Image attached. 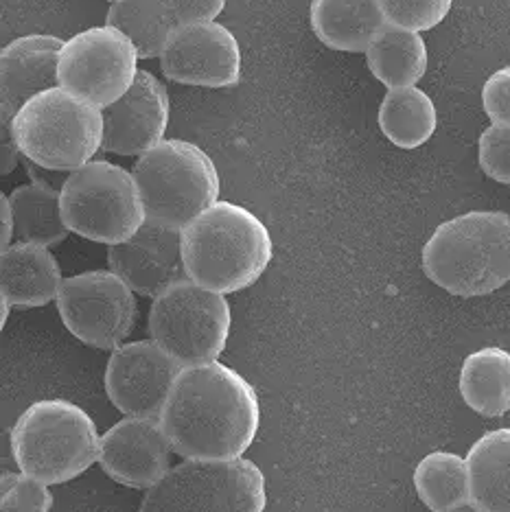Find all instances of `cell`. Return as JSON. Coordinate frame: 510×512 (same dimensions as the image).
Returning a JSON list of instances; mask_svg holds the SVG:
<instances>
[{
	"label": "cell",
	"mask_w": 510,
	"mask_h": 512,
	"mask_svg": "<svg viewBox=\"0 0 510 512\" xmlns=\"http://www.w3.org/2000/svg\"><path fill=\"white\" fill-rule=\"evenodd\" d=\"M64 42L46 33L16 38L0 53V114L3 123L29 99L60 86V53Z\"/></svg>",
	"instance_id": "e0dca14e"
},
{
	"label": "cell",
	"mask_w": 510,
	"mask_h": 512,
	"mask_svg": "<svg viewBox=\"0 0 510 512\" xmlns=\"http://www.w3.org/2000/svg\"><path fill=\"white\" fill-rule=\"evenodd\" d=\"M20 156H22V151L16 143L14 134H11L9 123H3V165H0L3 176H9V173L18 167Z\"/></svg>",
	"instance_id": "d6a6232c"
},
{
	"label": "cell",
	"mask_w": 510,
	"mask_h": 512,
	"mask_svg": "<svg viewBox=\"0 0 510 512\" xmlns=\"http://www.w3.org/2000/svg\"><path fill=\"white\" fill-rule=\"evenodd\" d=\"M9 442L18 469L49 486L88 471L101 449L95 421L66 399L31 403L11 427Z\"/></svg>",
	"instance_id": "277c9868"
},
{
	"label": "cell",
	"mask_w": 510,
	"mask_h": 512,
	"mask_svg": "<svg viewBox=\"0 0 510 512\" xmlns=\"http://www.w3.org/2000/svg\"><path fill=\"white\" fill-rule=\"evenodd\" d=\"M62 215L75 235L106 246L134 237L147 221L134 176L108 160H92L62 184Z\"/></svg>",
	"instance_id": "ba28073f"
},
{
	"label": "cell",
	"mask_w": 510,
	"mask_h": 512,
	"mask_svg": "<svg viewBox=\"0 0 510 512\" xmlns=\"http://www.w3.org/2000/svg\"><path fill=\"white\" fill-rule=\"evenodd\" d=\"M0 302H3V313H0V327H5V324H7V318H9L11 302H9V300H5L3 296H0Z\"/></svg>",
	"instance_id": "836d02e7"
},
{
	"label": "cell",
	"mask_w": 510,
	"mask_h": 512,
	"mask_svg": "<svg viewBox=\"0 0 510 512\" xmlns=\"http://www.w3.org/2000/svg\"><path fill=\"white\" fill-rule=\"evenodd\" d=\"M108 265L138 296L156 298L187 276L182 254V230L147 219L136 232L108 250Z\"/></svg>",
	"instance_id": "2e32d148"
},
{
	"label": "cell",
	"mask_w": 510,
	"mask_h": 512,
	"mask_svg": "<svg viewBox=\"0 0 510 512\" xmlns=\"http://www.w3.org/2000/svg\"><path fill=\"white\" fill-rule=\"evenodd\" d=\"M55 302L64 327L79 342L101 351L123 346L138 316L136 292L112 270L64 278Z\"/></svg>",
	"instance_id": "30bf717a"
},
{
	"label": "cell",
	"mask_w": 510,
	"mask_h": 512,
	"mask_svg": "<svg viewBox=\"0 0 510 512\" xmlns=\"http://www.w3.org/2000/svg\"><path fill=\"white\" fill-rule=\"evenodd\" d=\"M171 451L160 418L125 416L101 436L99 464L114 482L152 488L171 469Z\"/></svg>",
	"instance_id": "9a60e30c"
},
{
	"label": "cell",
	"mask_w": 510,
	"mask_h": 512,
	"mask_svg": "<svg viewBox=\"0 0 510 512\" xmlns=\"http://www.w3.org/2000/svg\"><path fill=\"white\" fill-rule=\"evenodd\" d=\"M265 475L252 460H184L147 488L138 512H263Z\"/></svg>",
	"instance_id": "52a82bcc"
},
{
	"label": "cell",
	"mask_w": 510,
	"mask_h": 512,
	"mask_svg": "<svg viewBox=\"0 0 510 512\" xmlns=\"http://www.w3.org/2000/svg\"><path fill=\"white\" fill-rule=\"evenodd\" d=\"M460 394L473 412L504 416L510 410V353L500 346L471 353L460 368Z\"/></svg>",
	"instance_id": "7402d4cb"
},
{
	"label": "cell",
	"mask_w": 510,
	"mask_h": 512,
	"mask_svg": "<svg viewBox=\"0 0 510 512\" xmlns=\"http://www.w3.org/2000/svg\"><path fill=\"white\" fill-rule=\"evenodd\" d=\"M0 226H3V237H0V248L7 250L16 237V219L14 206H11L9 195H0Z\"/></svg>",
	"instance_id": "1f68e13d"
},
{
	"label": "cell",
	"mask_w": 510,
	"mask_h": 512,
	"mask_svg": "<svg viewBox=\"0 0 510 512\" xmlns=\"http://www.w3.org/2000/svg\"><path fill=\"white\" fill-rule=\"evenodd\" d=\"M103 151L117 156H143L165 141L169 95L162 81L138 71L132 88L112 106L103 108Z\"/></svg>",
	"instance_id": "5bb4252c"
},
{
	"label": "cell",
	"mask_w": 510,
	"mask_h": 512,
	"mask_svg": "<svg viewBox=\"0 0 510 512\" xmlns=\"http://www.w3.org/2000/svg\"><path fill=\"white\" fill-rule=\"evenodd\" d=\"M445 512H484V510H480V508H478V506H475V504L467 502V504H462V506H456V508H451V510H445Z\"/></svg>",
	"instance_id": "e575fe53"
},
{
	"label": "cell",
	"mask_w": 510,
	"mask_h": 512,
	"mask_svg": "<svg viewBox=\"0 0 510 512\" xmlns=\"http://www.w3.org/2000/svg\"><path fill=\"white\" fill-rule=\"evenodd\" d=\"M11 134L36 167L71 173L103 147V112L62 86L29 99L9 123Z\"/></svg>",
	"instance_id": "5b68a950"
},
{
	"label": "cell",
	"mask_w": 510,
	"mask_h": 512,
	"mask_svg": "<svg viewBox=\"0 0 510 512\" xmlns=\"http://www.w3.org/2000/svg\"><path fill=\"white\" fill-rule=\"evenodd\" d=\"M386 22L410 31H430L449 14L454 0H379Z\"/></svg>",
	"instance_id": "83f0119b"
},
{
	"label": "cell",
	"mask_w": 510,
	"mask_h": 512,
	"mask_svg": "<svg viewBox=\"0 0 510 512\" xmlns=\"http://www.w3.org/2000/svg\"><path fill=\"white\" fill-rule=\"evenodd\" d=\"M187 276L217 294H235L259 281L274 256L270 230L233 202H215L182 228Z\"/></svg>",
	"instance_id": "7a4b0ae2"
},
{
	"label": "cell",
	"mask_w": 510,
	"mask_h": 512,
	"mask_svg": "<svg viewBox=\"0 0 510 512\" xmlns=\"http://www.w3.org/2000/svg\"><path fill=\"white\" fill-rule=\"evenodd\" d=\"M16 219V241L57 246L68 237V226L62 215V189L44 182L20 184L9 195Z\"/></svg>",
	"instance_id": "603a6c76"
},
{
	"label": "cell",
	"mask_w": 510,
	"mask_h": 512,
	"mask_svg": "<svg viewBox=\"0 0 510 512\" xmlns=\"http://www.w3.org/2000/svg\"><path fill=\"white\" fill-rule=\"evenodd\" d=\"M438 112L432 97L416 86L392 88L379 106V127L392 145L416 149L436 132Z\"/></svg>",
	"instance_id": "cb8c5ba5"
},
{
	"label": "cell",
	"mask_w": 510,
	"mask_h": 512,
	"mask_svg": "<svg viewBox=\"0 0 510 512\" xmlns=\"http://www.w3.org/2000/svg\"><path fill=\"white\" fill-rule=\"evenodd\" d=\"M366 62L370 73L388 90L416 86L427 71V46L419 31L386 22L368 46Z\"/></svg>",
	"instance_id": "44dd1931"
},
{
	"label": "cell",
	"mask_w": 510,
	"mask_h": 512,
	"mask_svg": "<svg viewBox=\"0 0 510 512\" xmlns=\"http://www.w3.org/2000/svg\"><path fill=\"white\" fill-rule=\"evenodd\" d=\"M482 106L493 123H510V66L484 81Z\"/></svg>",
	"instance_id": "f546056e"
},
{
	"label": "cell",
	"mask_w": 510,
	"mask_h": 512,
	"mask_svg": "<svg viewBox=\"0 0 510 512\" xmlns=\"http://www.w3.org/2000/svg\"><path fill=\"white\" fill-rule=\"evenodd\" d=\"M160 425L184 460L243 458L261 425L257 390L222 362L187 366L162 407Z\"/></svg>",
	"instance_id": "6da1fadb"
},
{
	"label": "cell",
	"mask_w": 510,
	"mask_h": 512,
	"mask_svg": "<svg viewBox=\"0 0 510 512\" xmlns=\"http://www.w3.org/2000/svg\"><path fill=\"white\" fill-rule=\"evenodd\" d=\"M169 7L178 25H195V22H215L226 7V0H169Z\"/></svg>",
	"instance_id": "4dcf8cb0"
},
{
	"label": "cell",
	"mask_w": 510,
	"mask_h": 512,
	"mask_svg": "<svg viewBox=\"0 0 510 512\" xmlns=\"http://www.w3.org/2000/svg\"><path fill=\"white\" fill-rule=\"evenodd\" d=\"M106 25L119 29L136 46L141 60L160 57L178 29L169 0H119L112 3Z\"/></svg>",
	"instance_id": "d4e9b609"
},
{
	"label": "cell",
	"mask_w": 510,
	"mask_h": 512,
	"mask_svg": "<svg viewBox=\"0 0 510 512\" xmlns=\"http://www.w3.org/2000/svg\"><path fill=\"white\" fill-rule=\"evenodd\" d=\"M138 60L136 46L119 29L90 27L64 42L60 86L103 110L132 88Z\"/></svg>",
	"instance_id": "8fae6325"
},
{
	"label": "cell",
	"mask_w": 510,
	"mask_h": 512,
	"mask_svg": "<svg viewBox=\"0 0 510 512\" xmlns=\"http://www.w3.org/2000/svg\"><path fill=\"white\" fill-rule=\"evenodd\" d=\"M171 81L197 88H230L241 79V46L219 22L178 25L160 55Z\"/></svg>",
	"instance_id": "7c38bea8"
},
{
	"label": "cell",
	"mask_w": 510,
	"mask_h": 512,
	"mask_svg": "<svg viewBox=\"0 0 510 512\" xmlns=\"http://www.w3.org/2000/svg\"><path fill=\"white\" fill-rule=\"evenodd\" d=\"M62 270L53 252L40 243L16 241L0 256V296L11 307H44L57 300Z\"/></svg>",
	"instance_id": "ac0fdd59"
},
{
	"label": "cell",
	"mask_w": 510,
	"mask_h": 512,
	"mask_svg": "<svg viewBox=\"0 0 510 512\" xmlns=\"http://www.w3.org/2000/svg\"><path fill=\"white\" fill-rule=\"evenodd\" d=\"M469 502L484 512H510V427L493 429L467 453Z\"/></svg>",
	"instance_id": "ffe728a7"
},
{
	"label": "cell",
	"mask_w": 510,
	"mask_h": 512,
	"mask_svg": "<svg viewBox=\"0 0 510 512\" xmlns=\"http://www.w3.org/2000/svg\"><path fill=\"white\" fill-rule=\"evenodd\" d=\"M53 493L27 473H5L0 480V512H51Z\"/></svg>",
	"instance_id": "4316f807"
},
{
	"label": "cell",
	"mask_w": 510,
	"mask_h": 512,
	"mask_svg": "<svg viewBox=\"0 0 510 512\" xmlns=\"http://www.w3.org/2000/svg\"><path fill=\"white\" fill-rule=\"evenodd\" d=\"M414 488L432 512L467 504L471 497L467 458L449 451L427 453L414 469Z\"/></svg>",
	"instance_id": "484cf974"
},
{
	"label": "cell",
	"mask_w": 510,
	"mask_h": 512,
	"mask_svg": "<svg viewBox=\"0 0 510 512\" xmlns=\"http://www.w3.org/2000/svg\"><path fill=\"white\" fill-rule=\"evenodd\" d=\"M478 160L491 180L510 184V123H491L480 136Z\"/></svg>",
	"instance_id": "f1b7e54d"
},
{
	"label": "cell",
	"mask_w": 510,
	"mask_h": 512,
	"mask_svg": "<svg viewBox=\"0 0 510 512\" xmlns=\"http://www.w3.org/2000/svg\"><path fill=\"white\" fill-rule=\"evenodd\" d=\"M108 3H119V0H108Z\"/></svg>",
	"instance_id": "d590c367"
},
{
	"label": "cell",
	"mask_w": 510,
	"mask_h": 512,
	"mask_svg": "<svg viewBox=\"0 0 510 512\" xmlns=\"http://www.w3.org/2000/svg\"><path fill=\"white\" fill-rule=\"evenodd\" d=\"M423 272L451 296H489L510 281V217L471 211L443 221L423 248Z\"/></svg>",
	"instance_id": "3957f363"
},
{
	"label": "cell",
	"mask_w": 510,
	"mask_h": 512,
	"mask_svg": "<svg viewBox=\"0 0 510 512\" xmlns=\"http://www.w3.org/2000/svg\"><path fill=\"white\" fill-rule=\"evenodd\" d=\"M182 366L154 340L114 348L106 368V392L125 416L160 418Z\"/></svg>",
	"instance_id": "4fadbf2b"
},
{
	"label": "cell",
	"mask_w": 510,
	"mask_h": 512,
	"mask_svg": "<svg viewBox=\"0 0 510 512\" xmlns=\"http://www.w3.org/2000/svg\"><path fill=\"white\" fill-rule=\"evenodd\" d=\"M311 29L333 51L366 53L386 25L379 0H311Z\"/></svg>",
	"instance_id": "d6986e66"
},
{
	"label": "cell",
	"mask_w": 510,
	"mask_h": 512,
	"mask_svg": "<svg viewBox=\"0 0 510 512\" xmlns=\"http://www.w3.org/2000/svg\"><path fill=\"white\" fill-rule=\"evenodd\" d=\"M233 313L224 294L197 285L191 278L169 285L149 309V337L176 362L200 366L224 353Z\"/></svg>",
	"instance_id": "9c48e42d"
},
{
	"label": "cell",
	"mask_w": 510,
	"mask_h": 512,
	"mask_svg": "<svg viewBox=\"0 0 510 512\" xmlns=\"http://www.w3.org/2000/svg\"><path fill=\"white\" fill-rule=\"evenodd\" d=\"M147 219L182 230L219 202V173L211 156L193 143L167 138L134 162Z\"/></svg>",
	"instance_id": "8992f818"
}]
</instances>
